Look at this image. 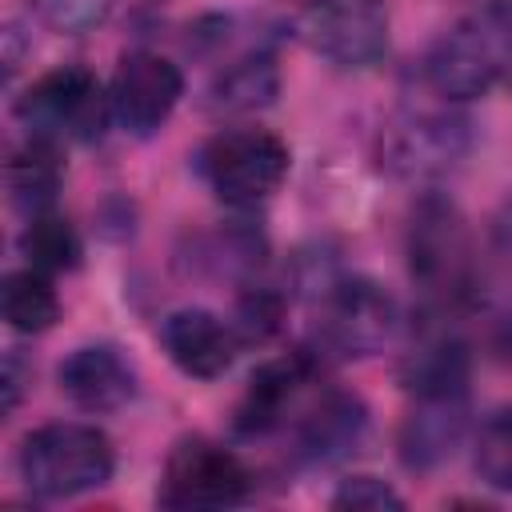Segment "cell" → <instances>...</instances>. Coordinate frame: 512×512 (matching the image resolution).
Returning a JSON list of instances; mask_svg holds the SVG:
<instances>
[{
    "label": "cell",
    "instance_id": "ffe728a7",
    "mask_svg": "<svg viewBox=\"0 0 512 512\" xmlns=\"http://www.w3.org/2000/svg\"><path fill=\"white\" fill-rule=\"evenodd\" d=\"M20 256L28 260V268H40L48 276L68 272L80 264V236L60 212L44 208V212L28 216V224L20 232Z\"/></svg>",
    "mask_w": 512,
    "mask_h": 512
},
{
    "label": "cell",
    "instance_id": "44dd1931",
    "mask_svg": "<svg viewBox=\"0 0 512 512\" xmlns=\"http://www.w3.org/2000/svg\"><path fill=\"white\" fill-rule=\"evenodd\" d=\"M264 256H268V244H264V236L256 228H248V224H224L220 232L204 236L196 260L212 276H228V280L252 284V276L260 272Z\"/></svg>",
    "mask_w": 512,
    "mask_h": 512
},
{
    "label": "cell",
    "instance_id": "8992f818",
    "mask_svg": "<svg viewBox=\"0 0 512 512\" xmlns=\"http://www.w3.org/2000/svg\"><path fill=\"white\" fill-rule=\"evenodd\" d=\"M16 116L28 132L52 140H100L112 116V96L88 68L64 64L44 72L16 104Z\"/></svg>",
    "mask_w": 512,
    "mask_h": 512
},
{
    "label": "cell",
    "instance_id": "3957f363",
    "mask_svg": "<svg viewBox=\"0 0 512 512\" xmlns=\"http://www.w3.org/2000/svg\"><path fill=\"white\" fill-rule=\"evenodd\" d=\"M20 480L44 500H68L112 480L116 452L96 424H44L20 444Z\"/></svg>",
    "mask_w": 512,
    "mask_h": 512
},
{
    "label": "cell",
    "instance_id": "5b68a950",
    "mask_svg": "<svg viewBox=\"0 0 512 512\" xmlns=\"http://www.w3.org/2000/svg\"><path fill=\"white\" fill-rule=\"evenodd\" d=\"M320 348L332 356H372L400 332L396 296L368 276H332L320 288Z\"/></svg>",
    "mask_w": 512,
    "mask_h": 512
},
{
    "label": "cell",
    "instance_id": "ac0fdd59",
    "mask_svg": "<svg viewBox=\"0 0 512 512\" xmlns=\"http://www.w3.org/2000/svg\"><path fill=\"white\" fill-rule=\"evenodd\" d=\"M280 92V68L272 52H248L232 60L208 88V104L216 112H256L268 108Z\"/></svg>",
    "mask_w": 512,
    "mask_h": 512
},
{
    "label": "cell",
    "instance_id": "52a82bcc",
    "mask_svg": "<svg viewBox=\"0 0 512 512\" xmlns=\"http://www.w3.org/2000/svg\"><path fill=\"white\" fill-rule=\"evenodd\" d=\"M472 152V124L448 108H408L380 132V164L400 180H436Z\"/></svg>",
    "mask_w": 512,
    "mask_h": 512
},
{
    "label": "cell",
    "instance_id": "7402d4cb",
    "mask_svg": "<svg viewBox=\"0 0 512 512\" xmlns=\"http://www.w3.org/2000/svg\"><path fill=\"white\" fill-rule=\"evenodd\" d=\"M472 468L488 488L512 492V408H496L484 416L472 440Z\"/></svg>",
    "mask_w": 512,
    "mask_h": 512
},
{
    "label": "cell",
    "instance_id": "2e32d148",
    "mask_svg": "<svg viewBox=\"0 0 512 512\" xmlns=\"http://www.w3.org/2000/svg\"><path fill=\"white\" fill-rule=\"evenodd\" d=\"M472 348L452 324H428L400 360V384L408 396H452L468 392Z\"/></svg>",
    "mask_w": 512,
    "mask_h": 512
},
{
    "label": "cell",
    "instance_id": "6da1fadb",
    "mask_svg": "<svg viewBox=\"0 0 512 512\" xmlns=\"http://www.w3.org/2000/svg\"><path fill=\"white\" fill-rule=\"evenodd\" d=\"M408 272L432 312H460L476 292V240L444 192H424L412 204L404 232Z\"/></svg>",
    "mask_w": 512,
    "mask_h": 512
},
{
    "label": "cell",
    "instance_id": "e0dca14e",
    "mask_svg": "<svg viewBox=\"0 0 512 512\" xmlns=\"http://www.w3.org/2000/svg\"><path fill=\"white\" fill-rule=\"evenodd\" d=\"M4 176H8V196L16 208H24L28 216L52 208V200L64 184V144L52 136L28 132L24 144H16L8 152Z\"/></svg>",
    "mask_w": 512,
    "mask_h": 512
},
{
    "label": "cell",
    "instance_id": "277c9868",
    "mask_svg": "<svg viewBox=\"0 0 512 512\" xmlns=\"http://www.w3.org/2000/svg\"><path fill=\"white\" fill-rule=\"evenodd\" d=\"M196 164H200L204 184L216 192V200H224L232 208H252L284 184L292 152L276 132L232 128V132L212 136L200 148Z\"/></svg>",
    "mask_w": 512,
    "mask_h": 512
},
{
    "label": "cell",
    "instance_id": "9c48e42d",
    "mask_svg": "<svg viewBox=\"0 0 512 512\" xmlns=\"http://www.w3.org/2000/svg\"><path fill=\"white\" fill-rule=\"evenodd\" d=\"M296 36L336 68H372L388 52V12L380 0H308Z\"/></svg>",
    "mask_w": 512,
    "mask_h": 512
},
{
    "label": "cell",
    "instance_id": "603a6c76",
    "mask_svg": "<svg viewBox=\"0 0 512 512\" xmlns=\"http://www.w3.org/2000/svg\"><path fill=\"white\" fill-rule=\"evenodd\" d=\"M280 320H284V292L268 284H244V292L236 296V316H232L240 344L272 340L280 332Z\"/></svg>",
    "mask_w": 512,
    "mask_h": 512
},
{
    "label": "cell",
    "instance_id": "7a4b0ae2",
    "mask_svg": "<svg viewBox=\"0 0 512 512\" xmlns=\"http://www.w3.org/2000/svg\"><path fill=\"white\" fill-rule=\"evenodd\" d=\"M424 80L444 100H476L496 84L512 88V0H484L440 32L424 56Z\"/></svg>",
    "mask_w": 512,
    "mask_h": 512
},
{
    "label": "cell",
    "instance_id": "4fadbf2b",
    "mask_svg": "<svg viewBox=\"0 0 512 512\" xmlns=\"http://www.w3.org/2000/svg\"><path fill=\"white\" fill-rule=\"evenodd\" d=\"M160 340L168 360L192 380H216L232 368L240 352V336L232 320H220L208 308H180L160 324Z\"/></svg>",
    "mask_w": 512,
    "mask_h": 512
},
{
    "label": "cell",
    "instance_id": "5bb4252c",
    "mask_svg": "<svg viewBox=\"0 0 512 512\" xmlns=\"http://www.w3.org/2000/svg\"><path fill=\"white\" fill-rule=\"evenodd\" d=\"M56 380H60V392L80 412H92V416L120 412L136 396V368L112 344H84L68 352L64 364L56 368Z\"/></svg>",
    "mask_w": 512,
    "mask_h": 512
},
{
    "label": "cell",
    "instance_id": "484cf974",
    "mask_svg": "<svg viewBox=\"0 0 512 512\" xmlns=\"http://www.w3.org/2000/svg\"><path fill=\"white\" fill-rule=\"evenodd\" d=\"M24 376H32V368H24L20 352L12 348L8 360H4V412H16L20 392H24Z\"/></svg>",
    "mask_w": 512,
    "mask_h": 512
},
{
    "label": "cell",
    "instance_id": "9a60e30c",
    "mask_svg": "<svg viewBox=\"0 0 512 512\" xmlns=\"http://www.w3.org/2000/svg\"><path fill=\"white\" fill-rule=\"evenodd\" d=\"M468 432V392L452 396H412V408L400 424V460L412 472H432L460 448Z\"/></svg>",
    "mask_w": 512,
    "mask_h": 512
},
{
    "label": "cell",
    "instance_id": "ba28073f",
    "mask_svg": "<svg viewBox=\"0 0 512 512\" xmlns=\"http://www.w3.org/2000/svg\"><path fill=\"white\" fill-rule=\"evenodd\" d=\"M252 492V468L224 444L192 436L180 440L168 460H164V476H160V492L156 500L164 508H236L244 504Z\"/></svg>",
    "mask_w": 512,
    "mask_h": 512
},
{
    "label": "cell",
    "instance_id": "4316f807",
    "mask_svg": "<svg viewBox=\"0 0 512 512\" xmlns=\"http://www.w3.org/2000/svg\"><path fill=\"white\" fill-rule=\"evenodd\" d=\"M492 352L500 360H512V312L496 316V324H492Z\"/></svg>",
    "mask_w": 512,
    "mask_h": 512
},
{
    "label": "cell",
    "instance_id": "cb8c5ba5",
    "mask_svg": "<svg viewBox=\"0 0 512 512\" xmlns=\"http://www.w3.org/2000/svg\"><path fill=\"white\" fill-rule=\"evenodd\" d=\"M332 508H344V512H384V508H404V496L380 480V476H348L340 480V488L332 492Z\"/></svg>",
    "mask_w": 512,
    "mask_h": 512
},
{
    "label": "cell",
    "instance_id": "8fae6325",
    "mask_svg": "<svg viewBox=\"0 0 512 512\" xmlns=\"http://www.w3.org/2000/svg\"><path fill=\"white\" fill-rule=\"evenodd\" d=\"M316 372H320V360L304 348L260 364L236 404V428L244 436H264V432L280 428L288 420V412L296 408V400L304 396V388L316 380Z\"/></svg>",
    "mask_w": 512,
    "mask_h": 512
},
{
    "label": "cell",
    "instance_id": "d6986e66",
    "mask_svg": "<svg viewBox=\"0 0 512 512\" xmlns=\"http://www.w3.org/2000/svg\"><path fill=\"white\" fill-rule=\"evenodd\" d=\"M0 300H4V320H8L12 332L36 336V332H48L60 320V296L52 288V276L40 272V268L8 272L4 288H0Z\"/></svg>",
    "mask_w": 512,
    "mask_h": 512
},
{
    "label": "cell",
    "instance_id": "7c38bea8",
    "mask_svg": "<svg viewBox=\"0 0 512 512\" xmlns=\"http://www.w3.org/2000/svg\"><path fill=\"white\" fill-rule=\"evenodd\" d=\"M368 428V408L356 392L344 388H328L320 400H312L300 420L292 424V456L300 464L324 468L336 464L340 456H348L360 436Z\"/></svg>",
    "mask_w": 512,
    "mask_h": 512
},
{
    "label": "cell",
    "instance_id": "d4e9b609",
    "mask_svg": "<svg viewBox=\"0 0 512 512\" xmlns=\"http://www.w3.org/2000/svg\"><path fill=\"white\" fill-rule=\"evenodd\" d=\"M36 8L56 32L76 36V32H92L96 24H104L116 0H36Z\"/></svg>",
    "mask_w": 512,
    "mask_h": 512
},
{
    "label": "cell",
    "instance_id": "30bf717a",
    "mask_svg": "<svg viewBox=\"0 0 512 512\" xmlns=\"http://www.w3.org/2000/svg\"><path fill=\"white\" fill-rule=\"evenodd\" d=\"M108 96H112V120L124 132L152 136L176 112V104L184 96V72L168 56L136 48L120 60Z\"/></svg>",
    "mask_w": 512,
    "mask_h": 512
}]
</instances>
